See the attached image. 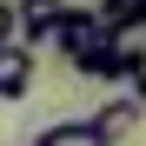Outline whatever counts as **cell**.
Masks as SVG:
<instances>
[{
	"label": "cell",
	"instance_id": "obj_1",
	"mask_svg": "<svg viewBox=\"0 0 146 146\" xmlns=\"http://www.w3.org/2000/svg\"><path fill=\"white\" fill-rule=\"evenodd\" d=\"M146 126V106L133 100V93H113V100H100L93 106V133H100L106 146H119V139H133Z\"/></svg>",
	"mask_w": 146,
	"mask_h": 146
},
{
	"label": "cell",
	"instance_id": "obj_2",
	"mask_svg": "<svg viewBox=\"0 0 146 146\" xmlns=\"http://www.w3.org/2000/svg\"><path fill=\"white\" fill-rule=\"evenodd\" d=\"M66 13V0H13V40L20 46H46Z\"/></svg>",
	"mask_w": 146,
	"mask_h": 146
},
{
	"label": "cell",
	"instance_id": "obj_3",
	"mask_svg": "<svg viewBox=\"0 0 146 146\" xmlns=\"http://www.w3.org/2000/svg\"><path fill=\"white\" fill-rule=\"evenodd\" d=\"M100 40H106V20H100V13H86V7H66V13H60V27H53V46H60L66 60L93 53Z\"/></svg>",
	"mask_w": 146,
	"mask_h": 146
},
{
	"label": "cell",
	"instance_id": "obj_4",
	"mask_svg": "<svg viewBox=\"0 0 146 146\" xmlns=\"http://www.w3.org/2000/svg\"><path fill=\"white\" fill-rule=\"evenodd\" d=\"M27 86H33V46L7 40L0 46V100H20Z\"/></svg>",
	"mask_w": 146,
	"mask_h": 146
},
{
	"label": "cell",
	"instance_id": "obj_5",
	"mask_svg": "<svg viewBox=\"0 0 146 146\" xmlns=\"http://www.w3.org/2000/svg\"><path fill=\"white\" fill-rule=\"evenodd\" d=\"M33 146H106V139L93 133V119H53Z\"/></svg>",
	"mask_w": 146,
	"mask_h": 146
},
{
	"label": "cell",
	"instance_id": "obj_6",
	"mask_svg": "<svg viewBox=\"0 0 146 146\" xmlns=\"http://www.w3.org/2000/svg\"><path fill=\"white\" fill-rule=\"evenodd\" d=\"M126 93H133V100L146 106V66H139V73H126Z\"/></svg>",
	"mask_w": 146,
	"mask_h": 146
}]
</instances>
